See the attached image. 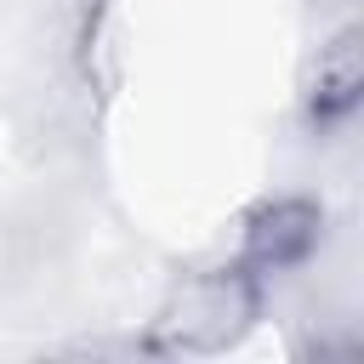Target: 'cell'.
<instances>
[{
    "instance_id": "obj_1",
    "label": "cell",
    "mask_w": 364,
    "mask_h": 364,
    "mask_svg": "<svg viewBox=\"0 0 364 364\" xmlns=\"http://www.w3.org/2000/svg\"><path fill=\"white\" fill-rule=\"evenodd\" d=\"M273 284L256 279L245 262L216 256L205 267H188L159 296L154 318L136 336V353L148 358H222L250 341V330L267 318Z\"/></svg>"
},
{
    "instance_id": "obj_2",
    "label": "cell",
    "mask_w": 364,
    "mask_h": 364,
    "mask_svg": "<svg viewBox=\"0 0 364 364\" xmlns=\"http://www.w3.org/2000/svg\"><path fill=\"white\" fill-rule=\"evenodd\" d=\"M330 233V210L313 193H267L239 216V239H233V262H245L256 279L279 284L301 267H313V256L324 250Z\"/></svg>"
},
{
    "instance_id": "obj_3",
    "label": "cell",
    "mask_w": 364,
    "mask_h": 364,
    "mask_svg": "<svg viewBox=\"0 0 364 364\" xmlns=\"http://www.w3.org/2000/svg\"><path fill=\"white\" fill-rule=\"evenodd\" d=\"M358 102H364V46H358V28H336L307 68L301 119H307V131L336 136L358 119Z\"/></svg>"
}]
</instances>
